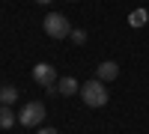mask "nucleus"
I'll list each match as a JSON object with an SVG mask.
<instances>
[{
  "instance_id": "obj_12",
  "label": "nucleus",
  "mask_w": 149,
  "mask_h": 134,
  "mask_svg": "<svg viewBox=\"0 0 149 134\" xmlns=\"http://www.w3.org/2000/svg\"><path fill=\"white\" fill-rule=\"evenodd\" d=\"M36 3H51V0H36Z\"/></svg>"
},
{
  "instance_id": "obj_6",
  "label": "nucleus",
  "mask_w": 149,
  "mask_h": 134,
  "mask_svg": "<svg viewBox=\"0 0 149 134\" xmlns=\"http://www.w3.org/2000/svg\"><path fill=\"white\" fill-rule=\"evenodd\" d=\"M116 75H119V66L113 63V60H104V63H102V66L95 69V78L102 81V83H104V81H113Z\"/></svg>"
},
{
  "instance_id": "obj_10",
  "label": "nucleus",
  "mask_w": 149,
  "mask_h": 134,
  "mask_svg": "<svg viewBox=\"0 0 149 134\" xmlns=\"http://www.w3.org/2000/svg\"><path fill=\"white\" fill-rule=\"evenodd\" d=\"M69 39H72L74 45H84V42H86V33H84V30H72V36H69Z\"/></svg>"
},
{
  "instance_id": "obj_9",
  "label": "nucleus",
  "mask_w": 149,
  "mask_h": 134,
  "mask_svg": "<svg viewBox=\"0 0 149 134\" xmlns=\"http://www.w3.org/2000/svg\"><path fill=\"white\" fill-rule=\"evenodd\" d=\"M128 24H131V27H143V24H146V9H134L128 15Z\"/></svg>"
},
{
  "instance_id": "obj_5",
  "label": "nucleus",
  "mask_w": 149,
  "mask_h": 134,
  "mask_svg": "<svg viewBox=\"0 0 149 134\" xmlns=\"http://www.w3.org/2000/svg\"><path fill=\"white\" fill-rule=\"evenodd\" d=\"M48 92L51 95H74V92H81V87L74 78H60L54 87H48Z\"/></svg>"
},
{
  "instance_id": "obj_3",
  "label": "nucleus",
  "mask_w": 149,
  "mask_h": 134,
  "mask_svg": "<svg viewBox=\"0 0 149 134\" xmlns=\"http://www.w3.org/2000/svg\"><path fill=\"white\" fill-rule=\"evenodd\" d=\"M42 119H45V104H42V101H30V104H24V110L18 113V122L27 125V128L42 125Z\"/></svg>"
},
{
  "instance_id": "obj_1",
  "label": "nucleus",
  "mask_w": 149,
  "mask_h": 134,
  "mask_svg": "<svg viewBox=\"0 0 149 134\" xmlns=\"http://www.w3.org/2000/svg\"><path fill=\"white\" fill-rule=\"evenodd\" d=\"M81 95H84V104L86 107H104L107 104V87L102 81H86L84 87H81Z\"/></svg>"
},
{
  "instance_id": "obj_7",
  "label": "nucleus",
  "mask_w": 149,
  "mask_h": 134,
  "mask_svg": "<svg viewBox=\"0 0 149 134\" xmlns=\"http://www.w3.org/2000/svg\"><path fill=\"white\" fill-rule=\"evenodd\" d=\"M18 101V90L15 87H9V83H6V87H0V104H15Z\"/></svg>"
},
{
  "instance_id": "obj_11",
  "label": "nucleus",
  "mask_w": 149,
  "mask_h": 134,
  "mask_svg": "<svg viewBox=\"0 0 149 134\" xmlns=\"http://www.w3.org/2000/svg\"><path fill=\"white\" fill-rule=\"evenodd\" d=\"M36 134H60V131H57V128H39Z\"/></svg>"
},
{
  "instance_id": "obj_2",
  "label": "nucleus",
  "mask_w": 149,
  "mask_h": 134,
  "mask_svg": "<svg viewBox=\"0 0 149 134\" xmlns=\"http://www.w3.org/2000/svg\"><path fill=\"white\" fill-rule=\"evenodd\" d=\"M42 27H45V33L51 36V39H66V36H72V24H69V18H66V15H60V12H51V15H45Z\"/></svg>"
},
{
  "instance_id": "obj_4",
  "label": "nucleus",
  "mask_w": 149,
  "mask_h": 134,
  "mask_svg": "<svg viewBox=\"0 0 149 134\" xmlns=\"http://www.w3.org/2000/svg\"><path fill=\"white\" fill-rule=\"evenodd\" d=\"M33 81L39 83V87H54L57 83V69L54 66H48V63H36V69H33Z\"/></svg>"
},
{
  "instance_id": "obj_8",
  "label": "nucleus",
  "mask_w": 149,
  "mask_h": 134,
  "mask_svg": "<svg viewBox=\"0 0 149 134\" xmlns=\"http://www.w3.org/2000/svg\"><path fill=\"white\" fill-rule=\"evenodd\" d=\"M12 122H15L12 107H9V104H0V128H12Z\"/></svg>"
}]
</instances>
